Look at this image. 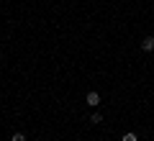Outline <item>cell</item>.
Wrapping results in <instances>:
<instances>
[{
  "label": "cell",
  "instance_id": "1",
  "mask_svg": "<svg viewBox=\"0 0 154 141\" xmlns=\"http://www.w3.org/2000/svg\"><path fill=\"white\" fill-rule=\"evenodd\" d=\"M85 100H88V105H90V108H98V105H100V92L90 90L88 95H85Z\"/></svg>",
  "mask_w": 154,
  "mask_h": 141
},
{
  "label": "cell",
  "instance_id": "2",
  "mask_svg": "<svg viewBox=\"0 0 154 141\" xmlns=\"http://www.w3.org/2000/svg\"><path fill=\"white\" fill-rule=\"evenodd\" d=\"M141 49H144V51H154V36H146V38H144V41H141Z\"/></svg>",
  "mask_w": 154,
  "mask_h": 141
},
{
  "label": "cell",
  "instance_id": "3",
  "mask_svg": "<svg viewBox=\"0 0 154 141\" xmlns=\"http://www.w3.org/2000/svg\"><path fill=\"white\" fill-rule=\"evenodd\" d=\"M11 141H26V133H23V131H16V133L11 136Z\"/></svg>",
  "mask_w": 154,
  "mask_h": 141
},
{
  "label": "cell",
  "instance_id": "4",
  "mask_svg": "<svg viewBox=\"0 0 154 141\" xmlns=\"http://www.w3.org/2000/svg\"><path fill=\"white\" fill-rule=\"evenodd\" d=\"M121 141H139V139H136V133H131V131H128V133L121 136Z\"/></svg>",
  "mask_w": 154,
  "mask_h": 141
},
{
  "label": "cell",
  "instance_id": "5",
  "mask_svg": "<svg viewBox=\"0 0 154 141\" xmlns=\"http://www.w3.org/2000/svg\"><path fill=\"white\" fill-rule=\"evenodd\" d=\"M100 121H103V115H100V113H93V115H90V123H95V126H98Z\"/></svg>",
  "mask_w": 154,
  "mask_h": 141
}]
</instances>
